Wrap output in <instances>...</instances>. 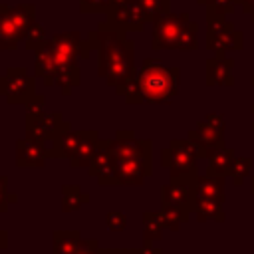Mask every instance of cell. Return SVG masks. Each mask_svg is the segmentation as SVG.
I'll return each instance as SVG.
<instances>
[{"mask_svg":"<svg viewBox=\"0 0 254 254\" xmlns=\"http://www.w3.org/2000/svg\"><path fill=\"white\" fill-rule=\"evenodd\" d=\"M87 40L97 54V75L119 95H125L139 71L135 65V42L109 20L99 22Z\"/></svg>","mask_w":254,"mask_h":254,"instance_id":"obj_1","label":"cell"},{"mask_svg":"<svg viewBox=\"0 0 254 254\" xmlns=\"http://www.w3.org/2000/svg\"><path fill=\"white\" fill-rule=\"evenodd\" d=\"M179 81H181L179 67H167L157 58H145L141 69L137 71L135 81L125 91L123 99L129 105L169 103L179 91Z\"/></svg>","mask_w":254,"mask_h":254,"instance_id":"obj_2","label":"cell"},{"mask_svg":"<svg viewBox=\"0 0 254 254\" xmlns=\"http://www.w3.org/2000/svg\"><path fill=\"white\" fill-rule=\"evenodd\" d=\"M151 46L153 50L192 52L198 48V24L192 22L187 12H167L153 22Z\"/></svg>","mask_w":254,"mask_h":254,"instance_id":"obj_3","label":"cell"},{"mask_svg":"<svg viewBox=\"0 0 254 254\" xmlns=\"http://www.w3.org/2000/svg\"><path fill=\"white\" fill-rule=\"evenodd\" d=\"M198 159H204L202 151L189 139H173L161 151V165L169 171L171 179L198 177Z\"/></svg>","mask_w":254,"mask_h":254,"instance_id":"obj_4","label":"cell"},{"mask_svg":"<svg viewBox=\"0 0 254 254\" xmlns=\"http://www.w3.org/2000/svg\"><path fill=\"white\" fill-rule=\"evenodd\" d=\"M244 48V34L220 14L206 10V50L222 56Z\"/></svg>","mask_w":254,"mask_h":254,"instance_id":"obj_5","label":"cell"},{"mask_svg":"<svg viewBox=\"0 0 254 254\" xmlns=\"http://www.w3.org/2000/svg\"><path fill=\"white\" fill-rule=\"evenodd\" d=\"M48 46L52 48L60 67H64V65H79V60H87L91 50H93L89 40H83L79 36V32H75V30L50 36Z\"/></svg>","mask_w":254,"mask_h":254,"instance_id":"obj_6","label":"cell"},{"mask_svg":"<svg viewBox=\"0 0 254 254\" xmlns=\"http://www.w3.org/2000/svg\"><path fill=\"white\" fill-rule=\"evenodd\" d=\"M0 95L10 105H26L36 95V75H30L26 67H8L0 77Z\"/></svg>","mask_w":254,"mask_h":254,"instance_id":"obj_7","label":"cell"},{"mask_svg":"<svg viewBox=\"0 0 254 254\" xmlns=\"http://www.w3.org/2000/svg\"><path fill=\"white\" fill-rule=\"evenodd\" d=\"M187 139L192 141L206 159L214 149L224 147V115L222 113H208L204 119L196 123L194 129L187 133Z\"/></svg>","mask_w":254,"mask_h":254,"instance_id":"obj_8","label":"cell"},{"mask_svg":"<svg viewBox=\"0 0 254 254\" xmlns=\"http://www.w3.org/2000/svg\"><path fill=\"white\" fill-rule=\"evenodd\" d=\"M71 129V123L62 117V113H42V115H26V137L38 143L50 145L54 137L62 131Z\"/></svg>","mask_w":254,"mask_h":254,"instance_id":"obj_9","label":"cell"},{"mask_svg":"<svg viewBox=\"0 0 254 254\" xmlns=\"http://www.w3.org/2000/svg\"><path fill=\"white\" fill-rule=\"evenodd\" d=\"M194 181L196 177L194 179H171L169 183H165L161 187V204L179 208L190 216L196 204Z\"/></svg>","mask_w":254,"mask_h":254,"instance_id":"obj_10","label":"cell"},{"mask_svg":"<svg viewBox=\"0 0 254 254\" xmlns=\"http://www.w3.org/2000/svg\"><path fill=\"white\" fill-rule=\"evenodd\" d=\"M107 20L123 32H139L147 24L139 0H109Z\"/></svg>","mask_w":254,"mask_h":254,"instance_id":"obj_11","label":"cell"},{"mask_svg":"<svg viewBox=\"0 0 254 254\" xmlns=\"http://www.w3.org/2000/svg\"><path fill=\"white\" fill-rule=\"evenodd\" d=\"M87 173L101 187L119 185L117 183V171H115V159H113L111 147H109V139H99L97 151H95V155L87 167Z\"/></svg>","mask_w":254,"mask_h":254,"instance_id":"obj_12","label":"cell"},{"mask_svg":"<svg viewBox=\"0 0 254 254\" xmlns=\"http://www.w3.org/2000/svg\"><path fill=\"white\" fill-rule=\"evenodd\" d=\"M48 159H50L48 145L28 137L16 141V165L20 169H40L46 165Z\"/></svg>","mask_w":254,"mask_h":254,"instance_id":"obj_13","label":"cell"},{"mask_svg":"<svg viewBox=\"0 0 254 254\" xmlns=\"http://www.w3.org/2000/svg\"><path fill=\"white\" fill-rule=\"evenodd\" d=\"M206 85L208 87H232L234 85V60L226 54L206 60Z\"/></svg>","mask_w":254,"mask_h":254,"instance_id":"obj_14","label":"cell"},{"mask_svg":"<svg viewBox=\"0 0 254 254\" xmlns=\"http://www.w3.org/2000/svg\"><path fill=\"white\" fill-rule=\"evenodd\" d=\"M20 42H24V34L10 14V4H0V50H16Z\"/></svg>","mask_w":254,"mask_h":254,"instance_id":"obj_15","label":"cell"},{"mask_svg":"<svg viewBox=\"0 0 254 254\" xmlns=\"http://www.w3.org/2000/svg\"><path fill=\"white\" fill-rule=\"evenodd\" d=\"M36 54V62H34V75L38 79L44 81V85H54L56 83V75H58V62H56V56L52 52V48L46 44L44 48H40Z\"/></svg>","mask_w":254,"mask_h":254,"instance_id":"obj_16","label":"cell"},{"mask_svg":"<svg viewBox=\"0 0 254 254\" xmlns=\"http://www.w3.org/2000/svg\"><path fill=\"white\" fill-rule=\"evenodd\" d=\"M81 135L83 131H75V129H65L62 131L58 137H54V141L48 145V153L50 159H69L77 145L81 143Z\"/></svg>","mask_w":254,"mask_h":254,"instance_id":"obj_17","label":"cell"},{"mask_svg":"<svg viewBox=\"0 0 254 254\" xmlns=\"http://www.w3.org/2000/svg\"><path fill=\"white\" fill-rule=\"evenodd\" d=\"M83 135H81V143L77 145L75 153L69 157V165L73 169H81V167H89L95 151H97V145H99V133L95 129H81Z\"/></svg>","mask_w":254,"mask_h":254,"instance_id":"obj_18","label":"cell"},{"mask_svg":"<svg viewBox=\"0 0 254 254\" xmlns=\"http://www.w3.org/2000/svg\"><path fill=\"white\" fill-rule=\"evenodd\" d=\"M224 179L226 177H212V175H198L194 181L196 198H210L224 204L226 192H224Z\"/></svg>","mask_w":254,"mask_h":254,"instance_id":"obj_19","label":"cell"},{"mask_svg":"<svg viewBox=\"0 0 254 254\" xmlns=\"http://www.w3.org/2000/svg\"><path fill=\"white\" fill-rule=\"evenodd\" d=\"M236 155H234V149L230 147H220V149H214L206 161V175H212V177H228L230 175V169H232V163H234Z\"/></svg>","mask_w":254,"mask_h":254,"instance_id":"obj_20","label":"cell"},{"mask_svg":"<svg viewBox=\"0 0 254 254\" xmlns=\"http://www.w3.org/2000/svg\"><path fill=\"white\" fill-rule=\"evenodd\" d=\"M89 200H91V196L79 185H64L62 187V210L64 212H75L81 206H85Z\"/></svg>","mask_w":254,"mask_h":254,"instance_id":"obj_21","label":"cell"},{"mask_svg":"<svg viewBox=\"0 0 254 254\" xmlns=\"http://www.w3.org/2000/svg\"><path fill=\"white\" fill-rule=\"evenodd\" d=\"M79 240H81L79 230H54L52 254H75Z\"/></svg>","mask_w":254,"mask_h":254,"instance_id":"obj_22","label":"cell"},{"mask_svg":"<svg viewBox=\"0 0 254 254\" xmlns=\"http://www.w3.org/2000/svg\"><path fill=\"white\" fill-rule=\"evenodd\" d=\"M192 214H194L196 220H200V222H206V220L222 222V220L226 218L224 208H222V202L210 200V198H196V204H194Z\"/></svg>","mask_w":254,"mask_h":254,"instance_id":"obj_23","label":"cell"},{"mask_svg":"<svg viewBox=\"0 0 254 254\" xmlns=\"http://www.w3.org/2000/svg\"><path fill=\"white\" fill-rule=\"evenodd\" d=\"M79 83H81V69H79V65H64V67L58 69L54 85H58L64 95H69Z\"/></svg>","mask_w":254,"mask_h":254,"instance_id":"obj_24","label":"cell"},{"mask_svg":"<svg viewBox=\"0 0 254 254\" xmlns=\"http://www.w3.org/2000/svg\"><path fill=\"white\" fill-rule=\"evenodd\" d=\"M163 230H165V224H163L161 214L153 212V210H145L143 212V240L157 242V240H161Z\"/></svg>","mask_w":254,"mask_h":254,"instance_id":"obj_25","label":"cell"},{"mask_svg":"<svg viewBox=\"0 0 254 254\" xmlns=\"http://www.w3.org/2000/svg\"><path fill=\"white\" fill-rule=\"evenodd\" d=\"M10 14L26 38L30 26L36 22V6L34 4H16V6H10Z\"/></svg>","mask_w":254,"mask_h":254,"instance_id":"obj_26","label":"cell"},{"mask_svg":"<svg viewBox=\"0 0 254 254\" xmlns=\"http://www.w3.org/2000/svg\"><path fill=\"white\" fill-rule=\"evenodd\" d=\"M48 40H50V38H48L46 28H44L40 22H34V24L30 26L26 38H24V48L30 50V52H38L40 48H44V46L48 44Z\"/></svg>","mask_w":254,"mask_h":254,"instance_id":"obj_27","label":"cell"},{"mask_svg":"<svg viewBox=\"0 0 254 254\" xmlns=\"http://www.w3.org/2000/svg\"><path fill=\"white\" fill-rule=\"evenodd\" d=\"M141 8H143V14L147 18V24L155 22L159 16L171 12V0H139Z\"/></svg>","mask_w":254,"mask_h":254,"instance_id":"obj_28","label":"cell"},{"mask_svg":"<svg viewBox=\"0 0 254 254\" xmlns=\"http://www.w3.org/2000/svg\"><path fill=\"white\" fill-rule=\"evenodd\" d=\"M159 214H161V218H163L165 228H169V230H173V232H177V230L181 228V224L189 220V214H185L183 210L173 208V206H163V204H161Z\"/></svg>","mask_w":254,"mask_h":254,"instance_id":"obj_29","label":"cell"},{"mask_svg":"<svg viewBox=\"0 0 254 254\" xmlns=\"http://www.w3.org/2000/svg\"><path fill=\"white\" fill-rule=\"evenodd\" d=\"M250 171H252V159L250 157H236L228 177L232 179V183L236 187H240V185H244L246 177H250Z\"/></svg>","mask_w":254,"mask_h":254,"instance_id":"obj_30","label":"cell"},{"mask_svg":"<svg viewBox=\"0 0 254 254\" xmlns=\"http://www.w3.org/2000/svg\"><path fill=\"white\" fill-rule=\"evenodd\" d=\"M18 202V194H12L8 190V177L0 175V212H6L10 208V204Z\"/></svg>","mask_w":254,"mask_h":254,"instance_id":"obj_31","label":"cell"},{"mask_svg":"<svg viewBox=\"0 0 254 254\" xmlns=\"http://www.w3.org/2000/svg\"><path fill=\"white\" fill-rule=\"evenodd\" d=\"M105 226L113 232H121L127 226V216L121 210H109L105 214Z\"/></svg>","mask_w":254,"mask_h":254,"instance_id":"obj_32","label":"cell"},{"mask_svg":"<svg viewBox=\"0 0 254 254\" xmlns=\"http://www.w3.org/2000/svg\"><path fill=\"white\" fill-rule=\"evenodd\" d=\"M109 0H79V10L83 14H107Z\"/></svg>","mask_w":254,"mask_h":254,"instance_id":"obj_33","label":"cell"},{"mask_svg":"<svg viewBox=\"0 0 254 254\" xmlns=\"http://www.w3.org/2000/svg\"><path fill=\"white\" fill-rule=\"evenodd\" d=\"M236 0H210L206 4V10L214 12V14H220V16H230L236 8Z\"/></svg>","mask_w":254,"mask_h":254,"instance_id":"obj_34","label":"cell"},{"mask_svg":"<svg viewBox=\"0 0 254 254\" xmlns=\"http://www.w3.org/2000/svg\"><path fill=\"white\" fill-rule=\"evenodd\" d=\"M44 103H46V99H44V95H34L28 103H26V115H42V113H46L44 111Z\"/></svg>","mask_w":254,"mask_h":254,"instance_id":"obj_35","label":"cell"},{"mask_svg":"<svg viewBox=\"0 0 254 254\" xmlns=\"http://www.w3.org/2000/svg\"><path fill=\"white\" fill-rule=\"evenodd\" d=\"M99 254H141L139 248H101Z\"/></svg>","mask_w":254,"mask_h":254,"instance_id":"obj_36","label":"cell"},{"mask_svg":"<svg viewBox=\"0 0 254 254\" xmlns=\"http://www.w3.org/2000/svg\"><path fill=\"white\" fill-rule=\"evenodd\" d=\"M236 4L242 8L244 14L250 16V20L254 22V0H236Z\"/></svg>","mask_w":254,"mask_h":254,"instance_id":"obj_37","label":"cell"},{"mask_svg":"<svg viewBox=\"0 0 254 254\" xmlns=\"http://www.w3.org/2000/svg\"><path fill=\"white\" fill-rule=\"evenodd\" d=\"M139 250H141V254H163V250L159 246H155L153 242H145V240H143V246Z\"/></svg>","mask_w":254,"mask_h":254,"instance_id":"obj_38","label":"cell"},{"mask_svg":"<svg viewBox=\"0 0 254 254\" xmlns=\"http://www.w3.org/2000/svg\"><path fill=\"white\" fill-rule=\"evenodd\" d=\"M4 248H8V232L0 228V250H4Z\"/></svg>","mask_w":254,"mask_h":254,"instance_id":"obj_39","label":"cell"},{"mask_svg":"<svg viewBox=\"0 0 254 254\" xmlns=\"http://www.w3.org/2000/svg\"><path fill=\"white\" fill-rule=\"evenodd\" d=\"M250 111H252V123H250V129L254 131V103L250 105Z\"/></svg>","mask_w":254,"mask_h":254,"instance_id":"obj_40","label":"cell"},{"mask_svg":"<svg viewBox=\"0 0 254 254\" xmlns=\"http://www.w3.org/2000/svg\"><path fill=\"white\" fill-rule=\"evenodd\" d=\"M250 192L254 194V177H250Z\"/></svg>","mask_w":254,"mask_h":254,"instance_id":"obj_41","label":"cell"},{"mask_svg":"<svg viewBox=\"0 0 254 254\" xmlns=\"http://www.w3.org/2000/svg\"><path fill=\"white\" fill-rule=\"evenodd\" d=\"M210 0H196V4H200V6H206Z\"/></svg>","mask_w":254,"mask_h":254,"instance_id":"obj_42","label":"cell"},{"mask_svg":"<svg viewBox=\"0 0 254 254\" xmlns=\"http://www.w3.org/2000/svg\"><path fill=\"white\" fill-rule=\"evenodd\" d=\"M250 85H252V89H254V77H252V79H250Z\"/></svg>","mask_w":254,"mask_h":254,"instance_id":"obj_43","label":"cell"}]
</instances>
